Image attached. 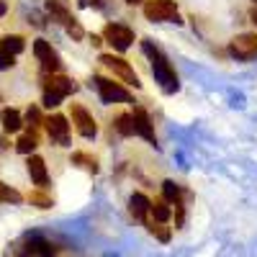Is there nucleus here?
Wrapping results in <instances>:
<instances>
[{
  "instance_id": "obj_21",
  "label": "nucleus",
  "mask_w": 257,
  "mask_h": 257,
  "mask_svg": "<svg viewBox=\"0 0 257 257\" xmlns=\"http://www.w3.org/2000/svg\"><path fill=\"white\" fill-rule=\"evenodd\" d=\"M0 203H21V193L6 183H0Z\"/></svg>"
},
{
  "instance_id": "obj_2",
  "label": "nucleus",
  "mask_w": 257,
  "mask_h": 257,
  "mask_svg": "<svg viewBox=\"0 0 257 257\" xmlns=\"http://www.w3.org/2000/svg\"><path fill=\"white\" fill-rule=\"evenodd\" d=\"M93 82H95V90H98L103 103H108V105L111 103H132V93H128L121 82H113L103 75H95Z\"/></svg>"
},
{
  "instance_id": "obj_16",
  "label": "nucleus",
  "mask_w": 257,
  "mask_h": 257,
  "mask_svg": "<svg viewBox=\"0 0 257 257\" xmlns=\"http://www.w3.org/2000/svg\"><path fill=\"white\" fill-rule=\"evenodd\" d=\"M24 126V121H21V113L18 111H3V128L6 132H18V128Z\"/></svg>"
},
{
  "instance_id": "obj_19",
  "label": "nucleus",
  "mask_w": 257,
  "mask_h": 257,
  "mask_svg": "<svg viewBox=\"0 0 257 257\" xmlns=\"http://www.w3.org/2000/svg\"><path fill=\"white\" fill-rule=\"evenodd\" d=\"M16 149L21 155H31L34 149H36V132H31V134H24L18 142H16Z\"/></svg>"
},
{
  "instance_id": "obj_24",
  "label": "nucleus",
  "mask_w": 257,
  "mask_h": 257,
  "mask_svg": "<svg viewBox=\"0 0 257 257\" xmlns=\"http://www.w3.org/2000/svg\"><path fill=\"white\" fill-rule=\"evenodd\" d=\"M29 198H31V203H36L39 208H49V206H52V198L47 196V193H31Z\"/></svg>"
},
{
  "instance_id": "obj_14",
  "label": "nucleus",
  "mask_w": 257,
  "mask_h": 257,
  "mask_svg": "<svg viewBox=\"0 0 257 257\" xmlns=\"http://www.w3.org/2000/svg\"><path fill=\"white\" fill-rule=\"evenodd\" d=\"M29 175L39 188H47L49 185V173H47V165L41 157H29Z\"/></svg>"
},
{
  "instance_id": "obj_29",
  "label": "nucleus",
  "mask_w": 257,
  "mask_h": 257,
  "mask_svg": "<svg viewBox=\"0 0 257 257\" xmlns=\"http://www.w3.org/2000/svg\"><path fill=\"white\" fill-rule=\"evenodd\" d=\"M126 3H132V6H137V3H142V0H126Z\"/></svg>"
},
{
  "instance_id": "obj_4",
  "label": "nucleus",
  "mask_w": 257,
  "mask_h": 257,
  "mask_svg": "<svg viewBox=\"0 0 257 257\" xmlns=\"http://www.w3.org/2000/svg\"><path fill=\"white\" fill-rule=\"evenodd\" d=\"M144 16L149 21H160V24H165V21H175V24H180L178 21V6L173 3V0H147L144 3Z\"/></svg>"
},
{
  "instance_id": "obj_13",
  "label": "nucleus",
  "mask_w": 257,
  "mask_h": 257,
  "mask_svg": "<svg viewBox=\"0 0 257 257\" xmlns=\"http://www.w3.org/2000/svg\"><path fill=\"white\" fill-rule=\"evenodd\" d=\"M128 211L134 213V219H139V221L147 224V213L152 211V201H149L144 193H134V196L128 198Z\"/></svg>"
},
{
  "instance_id": "obj_1",
  "label": "nucleus",
  "mask_w": 257,
  "mask_h": 257,
  "mask_svg": "<svg viewBox=\"0 0 257 257\" xmlns=\"http://www.w3.org/2000/svg\"><path fill=\"white\" fill-rule=\"evenodd\" d=\"M142 49H144V54L149 57V62H152V75H155V80L162 85V90L165 93H175L178 90V75H175V70H173V64L167 62V57L152 44V41H142Z\"/></svg>"
},
{
  "instance_id": "obj_20",
  "label": "nucleus",
  "mask_w": 257,
  "mask_h": 257,
  "mask_svg": "<svg viewBox=\"0 0 257 257\" xmlns=\"http://www.w3.org/2000/svg\"><path fill=\"white\" fill-rule=\"evenodd\" d=\"M0 47H6L8 52L18 54V52H24V47H26V41L21 39V36H16V34H8V36H3V44H0Z\"/></svg>"
},
{
  "instance_id": "obj_7",
  "label": "nucleus",
  "mask_w": 257,
  "mask_h": 257,
  "mask_svg": "<svg viewBox=\"0 0 257 257\" xmlns=\"http://www.w3.org/2000/svg\"><path fill=\"white\" fill-rule=\"evenodd\" d=\"M70 116H72V123H75V128H77V134H80V137L93 139V137L98 134V123H95L93 113H88V108H82L80 103H72Z\"/></svg>"
},
{
  "instance_id": "obj_25",
  "label": "nucleus",
  "mask_w": 257,
  "mask_h": 257,
  "mask_svg": "<svg viewBox=\"0 0 257 257\" xmlns=\"http://www.w3.org/2000/svg\"><path fill=\"white\" fill-rule=\"evenodd\" d=\"M29 123H34V126L39 123V111L36 108H29Z\"/></svg>"
},
{
  "instance_id": "obj_8",
  "label": "nucleus",
  "mask_w": 257,
  "mask_h": 257,
  "mask_svg": "<svg viewBox=\"0 0 257 257\" xmlns=\"http://www.w3.org/2000/svg\"><path fill=\"white\" fill-rule=\"evenodd\" d=\"M47 11L52 13V18H57L59 24L67 29L75 39H82V29L77 26V21L72 18V13H70V8L62 3V0H47Z\"/></svg>"
},
{
  "instance_id": "obj_27",
  "label": "nucleus",
  "mask_w": 257,
  "mask_h": 257,
  "mask_svg": "<svg viewBox=\"0 0 257 257\" xmlns=\"http://www.w3.org/2000/svg\"><path fill=\"white\" fill-rule=\"evenodd\" d=\"M90 41H93V47H100V44H103V39H100V36H95V34L90 36Z\"/></svg>"
},
{
  "instance_id": "obj_28",
  "label": "nucleus",
  "mask_w": 257,
  "mask_h": 257,
  "mask_svg": "<svg viewBox=\"0 0 257 257\" xmlns=\"http://www.w3.org/2000/svg\"><path fill=\"white\" fill-rule=\"evenodd\" d=\"M249 18H252V24L257 26V8H252V13H249Z\"/></svg>"
},
{
  "instance_id": "obj_12",
  "label": "nucleus",
  "mask_w": 257,
  "mask_h": 257,
  "mask_svg": "<svg viewBox=\"0 0 257 257\" xmlns=\"http://www.w3.org/2000/svg\"><path fill=\"white\" fill-rule=\"evenodd\" d=\"M132 116H134V134H139V137H142V139H147L149 144H157V137H155V126H152V121H149L147 111L137 108Z\"/></svg>"
},
{
  "instance_id": "obj_26",
  "label": "nucleus",
  "mask_w": 257,
  "mask_h": 257,
  "mask_svg": "<svg viewBox=\"0 0 257 257\" xmlns=\"http://www.w3.org/2000/svg\"><path fill=\"white\" fill-rule=\"evenodd\" d=\"M85 6H93V8H103V0H82Z\"/></svg>"
},
{
  "instance_id": "obj_22",
  "label": "nucleus",
  "mask_w": 257,
  "mask_h": 257,
  "mask_svg": "<svg viewBox=\"0 0 257 257\" xmlns=\"http://www.w3.org/2000/svg\"><path fill=\"white\" fill-rule=\"evenodd\" d=\"M72 162H75V165H82V167H88L90 173H98V160H95V157H90V155L77 152V155H72Z\"/></svg>"
},
{
  "instance_id": "obj_5",
  "label": "nucleus",
  "mask_w": 257,
  "mask_h": 257,
  "mask_svg": "<svg viewBox=\"0 0 257 257\" xmlns=\"http://www.w3.org/2000/svg\"><path fill=\"white\" fill-rule=\"evenodd\" d=\"M229 52H231L234 59H239V62L257 59V34H239L237 39H231Z\"/></svg>"
},
{
  "instance_id": "obj_23",
  "label": "nucleus",
  "mask_w": 257,
  "mask_h": 257,
  "mask_svg": "<svg viewBox=\"0 0 257 257\" xmlns=\"http://www.w3.org/2000/svg\"><path fill=\"white\" fill-rule=\"evenodd\" d=\"M13 64H16V54L8 52L6 47H0V70H8V67H13Z\"/></svg>"
},
{
  "instance_id": "obj_9",
  "label": "nucleus",
  "mask_w": 257,
  "mask_h": 257,
  "mask_svg": "<svg viewBox=\"0 0 257 257\" xmlns=\"http://www.w3.org/2000/svg\"><path fill=\"white\" fill-rule=\"evenodd\" d=\"M100 62L105 64L108 70H113V75H118L126 85H132V88H139V77H137V72L128 67V62L126 59H121V57H113V54H103L100 57Z\"/></svg>"
},
{
  "instance_id": "obj_18",
  "label": "nucleus",
  "mask_w": 257,
  "mask_h": 257,
  "mask_svg": "<svg viewBox=\"0 0 257 257\" xmlns=\"http://www.w3.org/2000/svg\"><path fill=\"white\" fill-rule=\"evenodd\" d=\"M116 132L121 137H132L134 134V116H128V113H121L116 118Z\"/></svg>"
},
{
  "instance_id": "obj_11",
  "label": "nucleus",
  "mask_w": 257,
  "mask_h": 257,
  "mask_svg": "<svg viewBox=\"0 0 257 257\" xmlns=\"http://www.w3.org/2000/svg\"><path fill=\"white\" fill-rule=\"evenodd\" d=\"M44 123H47V132H49L52 142H57V144H62V147L70 144V123H67V118H64V116L54 113V116H49Z\"/></svg>"
},
{
  "instance_id": "obj_6",
  "label": "nucleus",
  "mask_w": 257,
  "mask_h": 257,
  "mask_svg": "<svg viewBox=\"0 0 257 257\" xmlns=\"http://www.w3.org/2000/svg\"><path fill=\"white\" fill-rule=\"evenodd\" d=\"M103 39L108 41L116 52H126L134 41V31L128 26H123V24H108L103 29Z\"/></svg>"
},
{
  "instance_id": "obj_3",
  "label": "nucleus",
  "mask_w": 257,
  "mask_h": 257,
  "mask_svg": "<svg viewBox=\"0 0 257 257\" xmlns=\"http://www.w3.org/2000/svg\"><path fill=\"white\" fill-rule=\"evenodd\" d=\"M75 90V85L70 77H64V75H52L44 85V105L47 108H54V105L62 103V98H67L70 93Z\"/></svg>"
},
{
  "instance_id": "obj_17",
  "label": "nucleus",
  "mask_w": 257,
  "mask_h": 257,
  "mask_svg": "<svg viewBox=\"0 0 257 257\" xmlns=\"http://www.w3.org/2000/svg\"><path fill=\"white\" fill-rule=\"evenodd\" d=\"M152 213H155V219H157V224H165L167 219H170V206H167V201L165 198H157V201H152Z\"/></svg>"
},
{
  "instance_id": "obj_15",
  "label": "nucleus",
  "mask_w": 257,
  "mask_h": 257,
  "mask_svg": "<svg viewBox=\"0 0 257 257\" xmlns=\"http://www.w3.org/2000/svg\"><path fill=\"white\" fill-rule=\"evenodd\" d=\"M162 196H165V201H167V203H173V206H183V193H180L178 183H173V180H165V183H162Z\"/></svg>"
},
{
  "instance_id": "obj_10",
  "label": "nucleus",
  "mask_w": 257,
  "mask_h": 257,
  "mask_svg": "<svg viewBox=\"0 0 257 257\" xmlns=\"http://www.w3.org/2000/svg\"><path fill=\"white\" fill-rule=\"evenodd\" d=\"M34 54H36V59L41 62V67H44L47 72H57V70L62 67L59 54L52 49V44H47L44 39H36V41H34Z\"/></svg>"
}]
</instances>
